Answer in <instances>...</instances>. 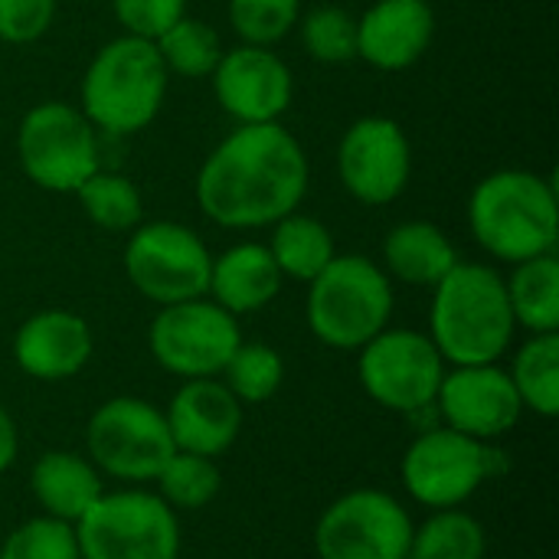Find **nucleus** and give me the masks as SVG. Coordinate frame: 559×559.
Wrapping results in <instances>:
<instances>
[{"label":"nucleus","mask_w":559,"mask_h":559,"mask_svg":"<svg viewBox=\"0 0 559 559\" xmlns=\"http://www.w3.org/2000/svg\"><path fill=\"white\" fill-rule=\"evenodd\" d=\"M301 0H229V23L249 46H272L298 23Z\"/></svg>","instance_id":"33"},{"label":"nucleus","mask_w":559,"mask_h":559,"mask_svg":"<svg viewBox=\"0 0 559 559\" xmlns=\"http://www.w3.org/2000/svg\"><path fill=\"white\" fill-rule=\"evenodd\" d=\"M0 559H82V554L72 524L39 514L10 531L0 544Z\"/></svg>","instance_id":"32"},{"label":"nucleus","mask_w":559,"mask_h":559,"mask_svg":"<svg viewBox=\"0 0 559 559\" xmlns=\"http://www.w3.org/2000/svg\"><path fill=\"white\" fill-rule=\"evenodd\" d=\"M357 377L377 406L413 416L426 406H436L445 360L429 334L413 328H383L360 347Z\"/></svg>","instance_id":"9"},{"label":"nucleus","mask_w":559,"mask_h":559,"mask_svg":"<svg viewBox=\"0 0 559 559\" xmlns=\"http://www.w3.org/2000/svg\"><path fill=\"white\" fill-rule=\"evenodd\" d=\"M308 193V157L278 124H239L203 160L200 210L226 229H262L295 213Z\"/></svg>","instance_id":"1"},{"label":"nucleus","mask_w":559,"mask_h":559,"mask_svg":"<svg viewBox=\"0 0 559 559\" xmlns=\"http://www.w3.org/2000/svg\"><path fill=\"white\" fill-rule=\"evenodd\" d=\"M409 170V141L393 118L370 115L344 131L337 147V174L354 200L367 206L393 203L406 190Z\"/></svg>","instance_id":"14"},{"label":"nucleus","mask_w":559,"mask_h":559,"mask_svg":"<svg viewBox=\"0 0 559 559\" xmlns=\"http://www.w3.org/2000/svg\"><path fill=\"white\" fill-rule=\"evenodd\" d=\"M82 559H177L180 521L157 491H105L75 524Z\"/></svg>","instance_id":"6"},{"label":"nucleus","mask_w":559,"mask_h":559,"mask_svg":"<svg viewBox=\"0 0 559 559\" xmlns=\"http://www.w3.org/2000/svg\"><path fill=\"white\" fill-rule=\"evenodd\" d=\"M223 383L226 390L242 403V406H259L265 400H272L282 390L285 380V360L275 347L269 344H255V341H242L236 347V354L229 357V364L223 367Z\"/></svg>","instance_id":"28"},{"label":"nucleus","mask_w":559,"mask_h":559,"mask_svg":"<svg viewBox=\"0 0 559 559\" xmlns=\"http://www.w3.org/2000/svg\"><path fill=\"white\" fill-rule=\"evenodd\" d=\"M92 347L95 341L85 318L49 308L20 324L13 337V360L33 380L62 383L85 370V364L92 360Z\"/></svg>","instance_id":"18"},{"label":"nucleus","mask_w":559,"mask_h":559,"mask_svg":"<svg viewBox=\"0 0 559 559\" xmlns=\"http://www.w3.org/2000/svg\"><path fill=\"white\" fill-rule=\"evenodd\" d=\"M508 373L524 409L544 419L559 416V331L531 334V341L514 354Z\"/></svg>","instance_id":"25"},{"label":"nucleus","mask_w":559,"mask_h":559,"mask_svg":"<svg viewBox=\"0 0 559 559\" xmlns=\"http://www.w3.org/2000/svg\"><path fill=\"white\" fill-rule=\"evenodd\" d=\"M308 328L334 350H360L393 314V285L367 255H334L308 282Z\"/></svg>","instance_id":"5"},{"label":"nucleus","mask_w":559,"mask_h":559,"mask_svg":"<svg viewBox=\"0 0 559 559\" xmlns=\"http://www.w3.org/2000/svg\"><path fill=\"white\" fill-rule=\"evenodd\" d=\"M167 95V66L151 39L118 36L105 43L82 79V115L108 134L147 128Z\"/></svg>","instance_id":"4"},{"label":"nucleus","mask_w":559,"mask_h":559,"mask_svg":"<svg viewBox=\"0 0 559 559\" xmlns=\"http://www.w3.org/2000/svg\"><path fill=\"white\" fill-rule=\"evenodd\" d=\"M436 409L442 426L478 442H495L521 423L524 403L508 370L498 364H481L445 370L436 393Z\"/></svg>","instance_id":"15"},{"label":"nucleus","mask_w":559,"mask_h":559,"mask_svg":"<svg viewBox=\"0 0 559 559\" xmlns=\"http://www.w3.org/2000/svg\"><path fill=\"white\" fill-rule=\"evenodd\" d=\"M514 324L531 334L559 331V259L554 252L518 262L514 275L504 278Z\"/></svg>","instance_id":"23"},{"label":"nucleus","mask_w":559,"mask_h":559,"mask_svg":"<svg viewBox=\"0 0 559 559\" xmlns=\"http://www.w3.org/2000/svg\"><path fill=\"white\" fill-rule=\"evenodd\" d=\"M154 46H157L167 72H177L187 79L213 75V69L223 56L216 29L203 20H193V16H180L167 33H160L154 39Z\"/></svg>","instance_id":"29"},{"label":"nucleus","mask_w":559,"mask_h":559,"mask_svg":"<svg viewBox=\"0 0 559 559\" xmlns=\"http://www.w3.org/2000/svg\"><path fill=\"white\" fill-rule=\"evenodd\" d=\"M29 491L46 518L75 524L105 495V481L88 455L52 449L36 459L29 472Z\"/></svg>","instance_id":"21"},{"label":"nucleus","mask_w":559,"mask_h":559,"mask_svg":"<svg viewBox=\"0 0 559 559\" xmlns=\"http://www.w3.org/2000/svg\"><path fill=\"white\" fill-rule=\"evenodd\" d=\"M436 33L429 0H380L357 20V56L383 72L423 59Z\"/></svg>","instance_id":"19"},{"label":"nucleus","mask_w":559,"mask_h":559,"mask_svg":"<svg viewBox=\"0 0 559 559\" xmlns=\"http://www.w3.org/2000/svg\"><path fill=\"white\" fill-rule=\"evenodd\" d=\"M301 39L318 62H350L357 56V20L334 3L314 7L301 23Z\"/></svg>","instance_id":"31"},{"label":"nucleus","mask_w":559,"mask_h":559,"mask_svg":"<svg viewBox=\"0 0 559 559\" xmlns=\"http://www.w3.org/2000/svg\"><path fill=\"white\" fill-rule=\"evenodd\" d=\"M409 511L377 488L341 495L314 524L318 559H406L413 540Z\"/></svg>","instance_id":"12"},{"label":"nucleus","mask_w":559,"mask_h":559,"mask_svg":"<svg viewBox=\"0 0 559 559\" xmlns=\"http://www.w3.org/2000/svg\"><path fill=\"white\" fill-rule=\"evenodd\" d=\"M16 452H20V432H16V423H13V416L0 406V475L16 462Z\"/></svg>","instance_id":"36"},{"label":"nucleus","mask_w":559,"mask_h":559,"mask_svg":"<svg viewBox=\"0 0 559 559\" xmlns=\"http://www.w3.org/2000/svg\"><path fill=\"white\" fill-rule=\"evenodd\" d=\"M16 151L23 174L49 193H75L98 170L92 121L62 102H43L23 115Z\"/></svg>","instance_id":"8"},{"label":"nucleus","mask_w":559,"mask_h":559,"mask_svg":"<svg viewBox=\"0 0 559 559\" xmlns=\"http://www.w3.org/2000/svg\"><path fill=\"white\" fill-rule=\"evenodd\" d=\"M213 92L239 124L278 121L292 105V72L269 46H236L213 69Z\"/></svg>","instance_id":"16"},{"label":"nucleus","mask_w":559,"mask_h":559,"mask_svg":"<svg viewBox=\"0 0 559 559\" xmlns=\"http://www.w3.org/2000/svg\"><path fill=\"white\" fill-rule=\"evenodd\" d=\"M400 475L416 504L429 511H449L462 508L488 481L491 452L488 442L468 439L449 426H436L409 442Z\"/></svg>","instance_id":"13"},{"label":"nucleus","mask_w":559,"mask_h":559,"mask_svg":"<svg viewBox=\"0 0 559 559\" xmlns=\"http://www.w3.org/2000/svg\"><path fill=\"white\" fill-rule=\"evenodd\" d=\"M383 262L393 278L416 288H436L455 269L459 255L439 226L413 219L390 229L383 242Z\"/></svg>","instance_id":"22"},{"label":"nucleus","mask_w":559,"mask_h":559,"mask_svg":"<svg viewBox=\"0 0 559 559\" xmlns=\"http://www.w3.org/2000/svg\"><path fill=\"white\" fill-rule=\"evenodd\" d=\"M272 226H275V233H272L269 252H272L282 278L288 275L295 282H311L337 255L331 229L314 216H305V213L295 210V213L282 216Z\"/></svg>","instance_id":"24"},{"label":"nucleus","mask_w":559,"mask_h":559,"mask_svg":"<svg viewBox=\"0 0 559 559\" xmlns=\"http://www.w3.org/2000/svg\"><path fill=\"white\" fill-rule=\"evenodd\" d=\"M111 7L128 36H141L151 43L167 33L180 16H187V0H111Z\"/></svg>","instance_id":"34"},{"label":"nucleus","mask_w":559,"mask_h":559,"mask_svg":"<svg viewBox=\"0 0 559 559\" xmlns=\"http://www.w3.org/2000/svg\"><path fill=\"white\" fill-rule=\"evenodd\" d=\"M157 495L174 511H203L223 488V472L216 459L197 452H174L170 462L154 478Z\"/></svg>","instance_id":"27"},{"label":"nucleus","mask_w":559,"mask_h":559,"mask_svg":"<svg viewBox=\"0 0 559 559\" xmlns=\"http://www.w3.org/2000/svg\"><path fill=\"white\" fill-rule=\"evenodd\" d=\"M239 344L242 331L236 314H229L206 295L164 305L147 331L151 357L180 380L219 377Z\"/></svg>","instance_id":"10"},{"label":"nucleus","mask_w":559,"mask_h":559,"mask_svg":"<svg viewBox=\"0 0 559 559\" xmlns=\"http://www.w3.org/2000/svg\"><path fill=\"white\" fill-rule=\"evenodd\" d=\"M88 462L124 485H147L177 452L164 409L141 396L105 400L85 426Z\"/></svg>","instance_id":"7"},{"label":"nucleus","mask_w":559,"mask_h":559,"mask_svg":"<svg viewBox=\"0 0 559 559\" xmlns=\"http://www.w3.org/2000/svg\"><path fill=\"white\" fill-rule=\"evenodd\" d=\"M213 255L203 239L180 223H144L124 246L128 282L154 305L203 298L210 288Z\"/></svg>","instance_id":"11"},{"label":"nucleus","mask_w":559,"mask_h":559,"mask_svg":"<svg viewBox=\"0 0 559 559\" xmlns=\"http://www.w3.org/2000/svg\"><path fill=\"white\" fill-rule=\"evenodd\" d=\"M56 16V0H0V39L3 43H33L39 39Z\"/></svg>","instance_id":"35"},{"label":"nucleus","mask_w":559,"mask_h":559,"mask_svg":"<svg viewBox=\"0 0 559 559\" xmlns=\"http://www.w3.org/2000/svg\"><path fill=\"white\" fill-rule=\"evenodd\" d=\"M85 216L108 229V233H128L141 226V193L124 174L95 170L79 190H75Z\"/></svg>","instance_id":"30"},{"label":"nucleus","mask_w":559,"mask_h":559,"mask_svg":"<svg viewBox=\"0 0 559 559\" xmlns=\"http://www.w3.org/2000/svg\"><path fill=\"white\" fill-rule=\"evenodd\" d=\"M514 311L504 275L481 262H455L432 288L429 337L445 364H498L514 341Z\"/></svg>","instance_id":"2"},{"label":"nucleus","mask_w":559,"mask_h":559,"mask_svg":"<svg viewBox=\"0 0 559 559\" xmlns=\"http://www.w3.org/2000/svg\"><path fill=\"white\" fill-rule=\"evenodd\" d=\"M488 537L478 518L468 511L449 508L429 514L419 527H413L406 559H485Z\"/></svg>","instance_id":"26"},{"label":"nucleus","mask_w":559,"mask_h":559,"mask_svg":"<svg viewBox=\"0 0 559 559\" xmlns=\"http://www.w3.org/2000/svg\"><path fill=\"white\" fill-rule=\"evenodd\" d=\"M475 242L501 262H527L557 249L559 197L550 177L534 170H498L468 200Z\"/></svg>","instance_id":"3"},{"label":"nucleus","mask_w":559,"mask_h":559,"mask_svg":"<svg viewBox=\"0 0 559 559\" xmlns=\"http://www.w3.org/2000/svg\"><path fill=\"white\" fill-rule=\"evenodd\" d=\"M282 288V272L269 252V246L259 242H239L226 249L210 265V288L206 295L226 308L229 314H252L262 311Z\"/></svg>","instance_id":"20"},{"label":"nucleus","mask_w":559,"mask_h":559,"mask_svg":"<svg viewBox=\"0 0 559 559\" xmlns=\"http://www.w3.org/2000/svg\"><path fill=\"white\" fill-rule=\"evenodd\" d=\"M164 419L177 452L219 459L242 432V403L216 377L183 380V386L170 396Z\"/></svg>","instance_id":"17"}]
</instances>
